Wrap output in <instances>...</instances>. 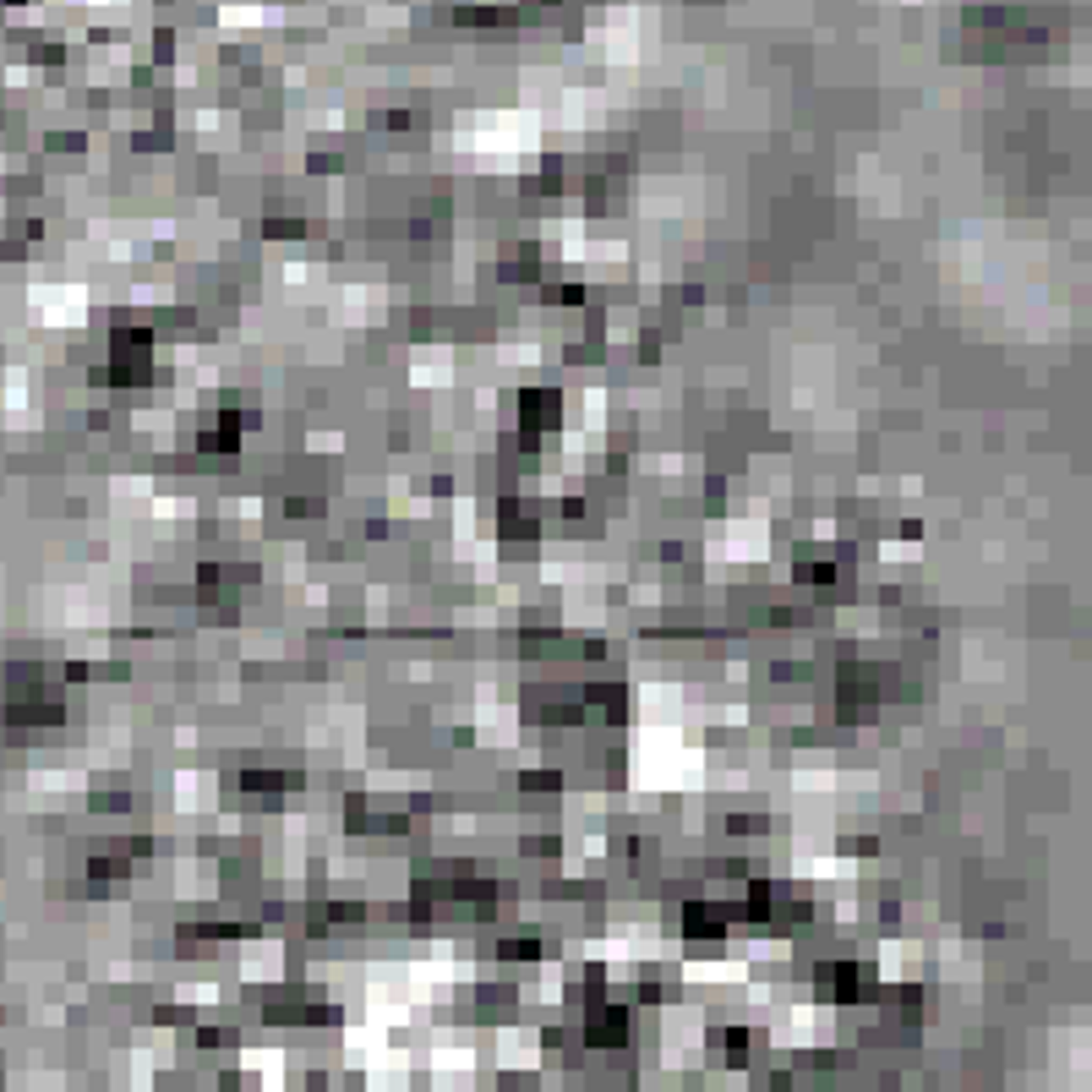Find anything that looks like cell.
<instances>
[{"mask_svg": "<svg viewBox=\"0 0 1092 1092\" xmlns=\"http://www.w3.org/2000/svg\"><path fill=\"white\" fill-rule=\"evenodd\" d=\"M743 918H748V923L776 918V885H770V880H748V885H743Z\"/></svg>", "mask_w": 1092, "mask_h": 1092, "instance_id": "cell-12", "label": "cell"}, {"mask_svg": "<svg viewBox=\"0 0 1092 1092\" xmlns=\"http://www.w3.org/2000/svg\"><path fill=\"white\" fill-rule=\"evenodd\" d=\"M366 541H388V520H366Z\"/></svg>", "mask_w": 1092, "mask_h": 1092, "instance_id": "cell-28", "label": "cell"}, {"mask_svg": "<svg viewBox=\"0 0 1092 1092\" xmlns=\"http://www.w3.org/2000/svg\"><path fill=\"white\" fill-rule=\"evenodd\" d=\"M345 830L350 836H372V803L355 792V798H345Z\"/></svg>", "mask_w": 1092, "mask_h": 1092, "instance_id": "cell-15", "label": "cell"}, {"mask_svg": "<svg viewBox=\"0 0 1092 1092\" xmlns=\"http://www.w3.org/2000/svg\"><path fill=\"white\" fill-rule=\"evenodd\" d=\"M263 235H268V241H306V224H301V219H268Z\"/></svg>", "mask_w": 1092, "mask_h": 1092, "instance_id": "cell-18", "label": "cell"}, {"mask_svg": "<svg viewBox=\"0 0 1092 1092\" xmlns=\"http://www.w3.org/2000/svg\"><path fill=\"white\" fill-rule=\"evenodd\" d=\"M677 929H683V940H694V945H721V940H726V912H721L716 901L688 896V901L677 907Z\"/></svg>", "mask_w": 1092, "mask_h": 1092, "instance_id": "cell-5", "label": "cell"}, {"mask_svg": "<svg viewBox=\"0 0 1092 1092\" xmlns=\"http://www.w3.org/2000/svg\"><path fill=\"white\" fill-rule=\"evenodd\" d=\"M770 819L765 814H726V836H765Z\"/></svg>", "mask_w": 1092, "mask_h": 1092, "instance_id": "cell-17", "label": "cell"}, {"mask_svg": "<svg viewBox=\"0 0 1092 1092\" xmlns=\"http://www.w3.org/2000/svg\"><path fill=\"white\" fill-rule=\"evenodd\" d=\"M514 410H520V454H541L546 438L562 427V388H520V399H514Z\"/></svg>", "mask_w": 1092, "mask_h": 1092, "instance_id": "cell-2", "label": "cell"}, {"mask_svg": "<svg viewBox=\"0 0 1092 1092\" xmlns=\"http://www.w3.org/2000/svg\"><path fill=\"white\" fill-rule=\"evenodd\" d=\"M213 940H219V929H208V923H186V929L175 934V956H208Z\"/></svg>", "mask_w": 1092, "mask_h": 1092, "instance_id": "cell-14", "label": "cell"}, {"mask_svg": "<svg viewBox=\"0 0 1092 1092\" xmlns=\"http://www.w3.org/2000/svg\"><path fill=\"white\" fill-rule=\"evenodd\" d=\"M131 874V852H93L88 858V885H120Z\"/></svg>", "mask_w": 1092, "mask_h": 1092, "instance_id": "cell-10", "label": "cell"}, {"mask_svg": "<svg viewBox=\"0 0 1092 1092\" xmlns=\"http://www.w3.org/2000/svg\"><path fill=\"white\" fill-rule=\"evenodd\" d=\"M792 579H798V584H814V590H836V584H841V562H830V557H798V562H792Z\"/></svg>", "mask_w": 1092, "mask_h": 1092, "instance_id": "cell-9", "label": "cell"}, {"mask_svg": "<svg viewBox=\"0 0 1092 1092\" xmlns=\"http://www.w3.org/2000/svg\"><path fill=\"white\" fill-rule=\"evenodd\" d=\"M520 792H546V798L562 792V770H551V765L546 770H520Z\"/></svg>", "mask_w": 1092, "mask_h": 1092, "instance_id": "cell-16", "label": "cell"}, {"mask_svg": "<svg viewBox=\"0 0 1092 1092\" xmlns=\"http://www.w3.org/2000/svg\"><path fill=\"white\" fill-rule=\"evenodd\" d=\"M557 514H562L568 525H579V520H584V498H562V503H557Z\"/></svg>", "mask_w": 1092, "mask_h": 1092, "instance_id": "cell-25", "label": "cell"}, {"mask_svg": "<svg viewBox=\"0 0 1092 1092\" xmlns=\"http://www.w3.org/2000/svg\"><path fill=\"white\" fill-rule=\"evenodd\" d=\"M551 306H590V290H584L579 279H562V284L551 290Z\"/></svg>", "mask_w": 1092, "mask_h": 1092, "instance_id": "cell-19", "label": "cell"}, {"mask_svg": "<svg viewBox=\"0 0 1092 1092\" xmlns=\"http://www.w3.org/2000/svg\"><path fill=\"white\" fill-rule=\"evenodd\" d=\"M814 984L836 1005H869V1000H880V973L869 962H819Z\"/></svg>", "mask_w": 1092, "mask_h": 1092, "instance_id": "cell-3", "label": "cell"}, {"mask_svg": "<svg viewBox=\"0 0 1092 1092\" xmlns=\"http://www.w3.org/2000/svg\"><path fill=\"white\" fill-rule=\"evenodd\" d=\"M410 120H416L410 109H388V115H383V126H388V131H410Z\"/></svg>", "mask_w": 1092, "mask_h": 1092, "instance_id": "cell-26", "label": "cell"}, {"mask_svg": "<svg viewBox=\"0 0 1092 1092\" xmlns=\"http://www.w3.org/2000/svg\"><path fill=\"white\" fill-rule=\"evenodd\" d=\"M847 852H852V858H874L880 841H874V836H858V841H847Z\"/></svg>", "mask_w": 1092, "mask_h": 1092, "instance_id": "cell-27", "label": "cell"}, {"mask_svg": "<svg viewBox=\"0 0 1092 1092\" xmlns=\"http://www.w3.org/2000/svg\"><path fill=\"white\" fill-rule=\"evenodd\" d=\"M716 1049L726 1055V1066H732V1071H743V1066H748V1049H754V1038H748V1027H737V1022H732V1027H716Z\"/></svg>", "mask_w": 1092, "mask_h": 1092, "instance_id": "cell-13", "label": "cell"}, {"mask_svg": "<svg viewBox=\"0 0 1092 1092\" xmlns=\"http://www.w3.org/2000/svg\"><path fill=\"white\" fill-rule=\"evenodd\" d=\"M901 541H923V520H901Z\"/></svg>", "mask_w": 1092, "mask_h": 1092, "instance_id": "cell-29", "label": "cell"}, {"mask_svg": "<svg viewBox=\"0 0 1092 1092\" xmlns=\"http://www.w3.org/2000/svg\"><path fill=\"white\" fill-rule=\"evenodd\" d=\"M498 536L509 546L541 541V514H536L525 498H503V503H498Z\"/></svg>", "mask_w": 1092, "mask_h": 1092, "instance_id": "cell-7", "label": "cell"}, {"mask_svg": "<svg viewBox=\"0 0 1092 1092\" xmlns=\"http://www.w3.org/2000/svg\"><path fill=\"white\" fill-rule=\"evenodd\" d=\"M93 809H98V814H126V809H131V798H126L120 787H115V792H93Z\"/></svg>", "mask_w": 1092, "mask_h": 1092, "instance_id": "cell-22", "label": "cell"}, {"mask_svg": "<svg viewBox=\"0 0 1092 1092\" xmlns=\"http://www.w3.org/2000/svg\"><path fill=\"white\" fill-rule=\"evenodd\" d=\"M634 1038V1011L628 1005H617V1000H590L584 1005V1044L590 1049H623Z\"/></svg>", "mask_w": 1092, "mask_h": 1092, "instance_id": "cell-4", "label": "cell"}, {"mask_svg": "<svg viewBox=\"0 0 1092 1092\" xmlns=\"http://www.w3.org/2000/svg\"><path fill=\"white\" fill-rule=\"evenodd\" d=\"M49 153H55V159H82V131H55V137H49Z\"/></svg>", "mask_w": 1092, "mask_h": 1092, "instance_id": "cell-20", "label": "cell"}, {"mask_svg": "<svg viewBox=\"0 0 1092 1092\" xmlns=\"http://www.w3.org/2000/svg\"><path fill=\"white\" fill-rule=\"evenodd\" d=\"M306 170H317V175L328 170V175H334V170H345V153H339V148H317V153L306 159Z\"/></svg>", "mask_w": 1092, "mask_h": 1092, "instance_id": "cell-21", "label": "cell"}, {"mask_svg": "<svg viewBox=\"0 0 1092 1092\" xmlns=\"http://www.w3.org/2000/svg\"><path fill=\"white\" fill-rule=\"evenodd\" d=\"M546 956V940L536 929H520L509 940H498V962H541Z\"/></svg>", "mask_w": 1092, "mask_h": 1092, "instance_id": "cell-11", "label": "cell"}, {"mask_svg": "<svg viewBox=\"0 0 1092 1092\" xmlns=\"http://www.w3.org/2000/svg\"><path fill=\"white\" fill-rule=\"evenodd\" d=\"M295 787H301V770H263V765H252V770L235 776V792H246V798H284Z\"/></svg>", "mask_w": 1092, "mask_h": 1092, "instance_id": "cell-8", "label": "cell"}, {"mask_svg": "<svg viewBox=\"0 0 1092 1092\" xmlns=\"http://www.w3.org/2000/svg\"><path fill=\"white\" fill-rule=\"evenodd\" d=\"M579 705H584V716H601L606 726H623V721H628V683H617V677H590L584 694H579Z\"/></svg>", "mask_w": 1092, "mask_h": 1092, "instance_id": "cell-6", "label": "cell"}, {"mask_svg": "<svg viewBox=\"0 0 1092 1092\" xmlns=\"http://www.w3.org/2000/svg\"><path fill=\"white\" fill-rule=\"evenodd\" d=\"M721 509H726V481L710 476V481H705V514H721Z\"/></svg>", "mask_w": 1092, "mask_h": 1092, "instance_id": "cell-23", "label": "cell"}, {"mask_svg": "<svg viewBox=\"0 0 1092 1092\" xmlns=\"http://www.w3.org/2000/svg\"><path fill=\"white\" fill-rule=\"evenodd\" d=\"M891 677H896L891 666H841V677H836V710H841V721H869L896 694Z\"/></svg>", "mask_w": 1092, "mask_h": 1092, "instance_id": "cell-1", "label": "cell"}, {"mask_svg": "<svg viewBox=\"0 0 1092 1092\" xmlns=\"http://www.w3.org/2000/svg\"><path fill=\"white\" fill-rule=\"evenodd\" d=\"M191 1038H197L202 1049H219V1044H224V1033H213V1027H202V1033H191Z\"/></svg>", "mask_w": 1092, "mask_h": 1092, "instance_id": "cell-30", "label": "cell"}, {"mask_svg": "<svg viewBox=\"0 0 1092 1092\" xmlns=\"http://www.w3.org/2000/svg\"><path fill=\"white\" fill-rule=\"evenodd\" d=\"M557 847H562L557 836H531V841H525V852H531V858H557Z\"/></svg>", "mask_w": 1092, "mask_h": 1092, "instance_id": "cell-24", "label": "cell"}]
</instances>
